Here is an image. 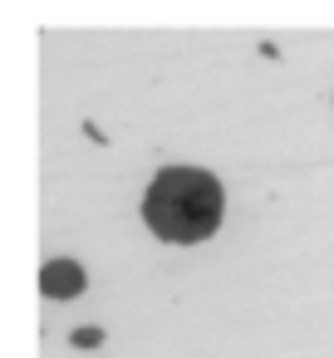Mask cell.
<instances>
[{"mask_svg": "<svg viewBox=\"0 0 334 358\" xmlns=\"http://www.w3.org/2000/svg\"><path fill=\"white\" fill-rule=\"evenodd\" d=\"M143 221L177 245L207 241L221 221V182L202 167H167L143 196Z\"/></svg>", "mask_w": 334, "mask_h": 358, "instance_id": "1", "label": "cell"}, {"mask_svg": "<svg viewBox=\"0 0 334 358\" xmlns=\"http://www.w3.org/2000/svg\"><path fill=\"white\" fill-rule=\"evenodd\" d=\"M89 285V275H84V265H74V260H50L45 270H40V289L50 294V299H69V294H79Z\"/></svg>", "mask_w": 334, "mask_h": 358, "instance_id": "2", "label": "cell"}, {"mask_svg": "<svg viewBox=\"0 0 334 358\" xmlns=\"http://www.w3.org/2000/svg\"><path fill=\"white\" fill-rule=\"evenodd\" d=\"M99 343H104V329H94V324L74 329V348H99Z\"/></svg>", "mask_w": 334, "mask_h": 358, "instance_id": "3", "label": "cell"}]
</instances>
